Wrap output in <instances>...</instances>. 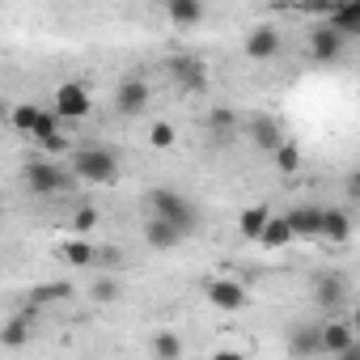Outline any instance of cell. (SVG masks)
<instances>
[{
    "mask_svg": "<svg viewBox=\"0 0 360 360\" xmlns=\"http://www.w3.org/2000/svg\"><path fill=\"white\" fill-rule=\"evenodd\" d=\"M72 178L77 183H94V187H110L115 178H119V157H115V148H106V144H85V148H77L72 153Z\"/></svg>",
    "mask_w": 360,
    "mask_h": 360,
    "instance_id": "obj_1",
    "label": "cell"
},
{
    "mask_svg": "<svg viewBox=\"0 0 360 360\" xmlns=\"http://www.w3.org/2000/svg\"><path fill=\"white\" fill-rule=\"evenodd\" d=\"M148 208H153V217H157V221L174 225L183 238H187V229H195V225H200V217H195L191 200H187L183 191H174V187H157V191H148Z\"/></svg>",
    "mask_w": 360,
    "mask_h": 360,
    "instance_id": "obj_2",
    "label": "cell"
},
{
    "mask_svg": "<svg viewBox=\"0 0 360 360\" xmlns=\"http://www.w3.org/2000/svg\"><path fill=\"white\" fill-rule=\"evenodd\" d=\"M22 183H26L34 195H56V191L72 187V174L60 169L56 161H30V165H22Z\"/></svg>",
    "mask_w": 360,
    "mask_h": 360,
    "instance_id": "obj_3",
    "label": "cell"
},
{
    "mask_svg": "<svg viewBox=\"0 0 360 360\" xmlns=\"http://www.w3.org/2000/svg\"><path fill=\"white\" fill-rule=\"evenodd\" d=\"M56 119L64 123V119H89V110H94V98H89V85H81V81H64V85H56Z\"/></svg>",
    "mask_w": 360,
    "mask_h": 360,
    "instance_id": "obj_4",
    "label": "cell"
},
{
    "mask_svg": "<svg viewBox=\"0 0 360 360\" xmlns=\"http://www.w3.org/2000/svg\"><path fill=\"white\" fill-rule=\"evenodd\" d=\"M169 77L178 81V89H187V94H204L208 89V64L200 56H174L169 60Z\"/></svg>",
    "mask_w": 360,
    "mask_h": 360,
    "instance_id": "obj_5",
    "label": "cell"
},
{
    "mask_svg": "<svg viewBox=\"0 0 360 360\" xmlns=\"http://www.w3.org/2000/svg\"><path fill=\"white\" fill-rule=\"evenodd\" d=\"M148 102H153V89H148V81H140V77H127L119 89H115V110L119 115H144L148 110Z\"/></svg>",
    "mask_w": 360,
    "mask_h": 360,
    "instance_id": "obj_6",
    "label": "cell"
},
{
    "mask_svg": "<svg viewBox=\"0 0 360 360\" xmlns=\"http://www.w3.org/2000/svg\"><path fill=\"white\" fill-rule=\"evenodd\" d=\"M30 140H34L43 153H51V157H60V153L68 148V140L60 136V119H56V110H39V123H34Z\"/></svg>",
    "mask_w": 360,
    "mask_h": 360,
    "instance_id": "obj_7",
    "label": "cell"
},
{
    "mask_svg": "<svg viewBox=\"0 0 360 360\" xmlns=\"http://www.w3.org/2000/svg\"><path fill=\"white\" fill-rule=\"evenodd\" d=\"M284 221H288V233H292V242H297V238H301V242H318L322 208H318V204H301V208H292Z\"/></svg>",
    "mask_w": 360,
    "mask_h": 360,
    "instance_id": "obj_8",
    "label": "cell"
},
{
    "mask_svg": "<svg viewBox=\"0 0 360 360\" xmlns=\"http://www.w3.org/2000/svg\"><path fill=\"white\" fill-rule=\"evenodd\" d=\"M352 343H356L352 322L330 318V322H322V326H318V347H322V356H339V352H343V347H352Z\"/></svg>",
    "mask_w": 360,
    "mask_h": 360,
    "instance_id": "obj_9",
    "label": "cell"
},
{
    "mask_svg": "<svg viewBox=\"0 0 360 360\" xmlns=\"http://www.w3.org/2000/svg\"><path fill=\"white\" fill-rule=\"evenodd\" d=\"M343 47H347V43H343L335 30H326V26H314V30H309V56H314L318 64H335V60L343 56Z\"/></svg>",
    "mask_w": 360,
    "mask_h": 360,
    "instance_id": "obj_10",
    "label": "cell"
},
{
    "mask_svg": "<svg viewBox=\"0 0 360 360\" xmlns=\"http://www.w3.org/2000/svg\"><path fill=\"white\" fill-rule=\"evenodd\" d=\"M314 301H318L322 309H339V305L347 301V284H343V276H339V271H322V276L314 280Z\"/></svg>",
    "mask_w": 360,
    "mask_h": 360,
    "instance_id": "obj_11",
    "label": "cell"
},
{
    "mask_svg": "<svg viewBox=\"0 0 360 360\" xmlns=\"http://www.w3.org/2000/svg\"><path fill=\"white\" fill-rule=\"evenodd\" d=\"M208 301L217 309H225V314H238V309H246V288L238 280H212L208 284Z\"/></svg>",
    "mask_w": 360,
    "mask_h": 360,
    "instance_id": "obj_12",
    "label": "cell"
},
{
    "mask_svg": "<svg viewBox=\"0 0 360 360\" xmlns=\"http://www.w3.org/2000/svg\"><path fill=\"white\" fill-rule=\"evenodd\" d=\"M246 56L250 60H276L280 56V30L276 26H255L246 34Z\"/></svg>",
    "mask_w": 360,
    "mask_h": 360,
    "instance_id": "obj_13",
    "label": "cell"
},
{
    "mask_svg": "<svg viewBox=\"0 0 360 360\" xmlns=\"http://www.w3.org/2000/svg\"><path fill=\"white\" fill-rule=\"evenodd\" d=\"M318 238H322V242H335V246L352 242V217H347L343 208H322V225H318Z\"/></svg>",
    "mask_w": 360,
    "mask_h": 360,
    "instance_id": "obj_14",
    "label": "cell"
},
{
    "mask_svg": "<svg viewBox=\"0 0 360 360\" xmlns=\"http://www.w3.org/2000/svg\"><path fill=\"white\" fill-rule=\"evenodd\" d=\"M288 356H292V360H314V356H322V347H318V326H314V322H301V326L288 330Z\"/></svg>",
    "mask_w": 360,
    "mask_h": 360,
    "instance_id": "obj_15",
    "label": "cell"
},
{
    "mask_svg": "<svg viewBox=\"0 0 360 360\" xmlns=\"http://www.w3.org/2000/svg\"><path fill=\"white\" fill-rule=\"evenodd\" d=\"M326 30H335L343 43L352 39V34H360V5H339V9H326V22H322Z\"/></svg>",
    "mask_w": 360,
    "mask_h": 360,
    "instance_id": "obj_16",
    "label": "cell"
},
{
    "mask_svg": "<svg viewBox=\"0 0 360 360\" xmlns=\"http://www.w3.org/2000/svg\"><path fill=\"white\" fill-rule=\"evenodd\" d=\"M267 221H271V208H267V204H250V208L238 217V233H242L246 242H259L263 229H267Z\"/></svg>",
    "mask_w": 360,
    "mask_h": 360,
    "instance_id": "obj_17",
    "label": "cell"
},
{
    "mask_svg": "<svg viewBox=\"0 0 360 360\" xmlns=\"http://www.w3.org/2000/svg\"><path fill=\"white\" fill-rule=\"evenodd\" d=\"M60 259H64L68 267H98V250H94L89 238H72V242H64V246H60Z\"/></svg>",
    "mask_w": 360,
    "mask_h": 360,
    "instance_id": "obj_18",
    "label": "cell"
},
{
    "mask_svg": "<svg viewBox=\"0 0 360 360\" xmlns=\"http://www.w3.org/2000/svg\"><path fill=\"white\" fill-rule=\"evenodd\" d=\"M144 242H148L153 250H174L178 242H183V233H178L174 225H165V221H157V217H148V225H144Z\"/></svg>",
    "mask_w": 360,
    "mask_h": 360,
    "instance_id": "obj_19",
    "label": "cell"
},
{
    "mask_svg": "<svg viewBox=\"0 0 360 360\" xmlns=\"http://www.w3.org/2000/svg\"><path fill=\"white\" fill-rule=\"evenodd\" d=\"M165 13H169L174 26H183V30H191V26L204 22V5H200V0H169Z\"/></svg>",
    "mask_w": 360,
    "mask_h": 360,
    "instance_id": "obj_20",
    "label": "cell"
},
{
    "mask_svg": "<svg viewBox=\"0 0 360 360\" xmlns=\"http://www.w3.org/2000/svg\"><path fill=\"white\" fill-rule=\"evenodd\" d=\"M250 140H255L259 148H267V153H276V148L284 144V136H280V123H276L271 115H259V119L250 123Z\"/></svg>",
    "mask_w": 360,
    "mask_h": 360,
    "instance_id": "obj_21",
    "label": "cell"
},
{
    "mask_svg": "<svg viewBox=\"0 0 360 360\" xmlns=\"http://www.w3.org/2000/svg\"><path fill=\"white\" fill-rule=\"evenodd\" d=\"M68 297H72V284H68V280H56V284H39V288H30L26 305H30V309H43V305L68 301Z\"/></svg>",
    "mask_w": 360,
    "mask_h": 360,
    "instance_id": "obj_22",
    "label": "cell"
},
{
    "mask_svg": "<svg viewBox=\"0 0 360 360\" xmlns=\"http://www.w3.org/2000/svg\"><path fill=\"white\" fill-rule=\"evenodd\" d=\"M30 343V318L13 314L5 326H0V347H26Z\"/></svg>",
    "mask_w": 360,
    "mask_h": 360,
    "instance_id": "obj_23",
    "label": "cell"
},
{
    "mask_svg": "<svg viewBox=\"0 0 360 360\" xmlns=\"http://www.w3.org/2000/svg\"><path fill=\"white\" fill-rule=\"evenodd\" d=\"M288 242H292L288 221H284V217H271L267 229H263V238H259V246H263V250H280V246H288Z\"/></svg>",
    "mask_w": 360,
    "mask_h": 360,
    "instance_id": "obj_24",
    "label": "cell"
},
{
    "mask_svg": "<svg viewBox=\"0 0 360 360\" xmlns=\"http://www.w3.org/2000/svg\"><path fill=\"white\" fill-rule=\"evenodd\" d=\"M119 292H123V284H119L115 276H98V280L89 284V301H94V305H110V301H119Z\"/></svg>",
    "mask_w": 360,
    "mask_h": 360,
    "instance_id": "obj_25",
    "label": "cell"
},
{
    "mask_svg": "<svg viewBox=\"0 0 360 360\" xmlns=\"http://www.w3.org/2000/svg\"><path fill=\"white\" fill-rule=\"evenodd\" d=\"M153 356L157 360H178L183 356V339H178L174 330H157L153 335Z\"/></svg>",
    "mask_w": 360,
    "mask_h": 360,
    "instance_id": "obj_26",
    "label": "cell"
},
{
    "mask_svg": "<svg viewBox=\"0 0 360 360\" xmlns=\"http://www.w3.org/2000/svg\"><path fill=\"white\" fill-rule=\"evenodd\" d=\"M276 169H280V174H297V169H301V148H297L292 140H284V144L276 148Z\"/></svg>",
    "mask_w": 360,
    "mask_h": 360,
    "instance_id": "obj_27",
    "label": "cell"
},
{
    "mask_svg": "<svg viewBox=\"0 0 360 360\" xmlns=\"http://www.w3.org/2000/svg\"><path fill=\"white\" fill-rule=\"evenodd\" d=\"M34 123H39V106H34V102L13 106V127H18L22 136H30V131H34Z\"/></svg>",
    "mask_w": 360,
    "mask_h": 360,
    "instance_id": "obj_28",
    "label": "cell"
},
{
    "mask_svg": "<svg viewBox=\"0 0 360 360\" xmlns=\"http://www.w3.org/2000/svg\"><path fill=\"white\" fill-rule=\"evenodd\" d=\"M72 229H77V233H94V229H98V208H94V204H81V208L72 212Z\"/></svg>",
    "mask_w": 360,
    "mask_h": 360,
    "instance_id": "obj_29",
    "label": "cell"
},
{
    "mask_svg": "<svg viewBox=\"0 0 360 360\" xmlns=\"http://www.w3.org/2000/svg\"><path fill=\"white\" fill-rule=\"evenodd\" d=\"M148 140H153V148H169V144L178 140V131H174V123H153Z\"/></svg>",
    "mask_w": 360,
    "mask_h": 360,
    "instance_id": "obj_30",
    "label": "cell"
},
{
    "mask_svg": "<svg viewBox=\"0 0 360 360\" xmlns=\"http://www.w3.org/2000/svg\"><path fill=\"white\" fill-rule=\"evenodd\" d=\"M208 123H212V131H217V136H225V131L233 127V110H225V106H217V110L208 115Z\"/></svg>",
    "mask_w": 360,
    "mask_h": 360,
    "instance_id": "obj_31",
    "label": "cell"
},
{
    "mask_svg": "<svg viewBox=\"0 0 360 360\" xmlns=\"http://www.w3.org/2000/svg\"><path fill=\"white\" fill-rule=\"evenodd\" d=\"M335 360H360V339H356V343H352V347H343V352H339V356H335Z\"/></svg>",
    "mask_w": 360,
    "mask_h": 360,
    "instance_id": "obj_32",
    "label": "cell"
},
{
    "mask_svg": "<svg viewBox=\"0 0 360 360\" xmlns=\"http://www.w3.org/2000/svg\"><path fill=\"white\" fill-rule=\"evenodd\" d=\"M212 360H246V356H242V352H217Z\"/></svg>",
    "mask_w": 360,
    "mask_h": 360,
    "instance_id": "obj_33",
    "label": "cell"
}]
</instances>
